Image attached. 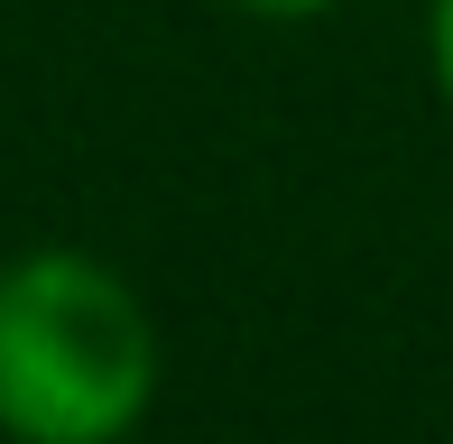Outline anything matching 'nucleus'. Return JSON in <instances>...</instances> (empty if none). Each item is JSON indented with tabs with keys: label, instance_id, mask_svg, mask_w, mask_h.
I'll list each match as a JSON object with an SVG mask.
<instances>
[{
	"label": "nucleus",
	"instance_id": "nucleus-1",
	"mask_svg": "<svg viewBox=\"0 0 453 444\" xmlns=\"http://www.w3.org/2000/svg\"><path fill=\"white\" fill-rule=\"evenodd\" d=\"M157 398V325L93 250H19L0 269V435L120 444Z\"/></svg>",
	"mask_w": 453,
	"mask_h": 444
},
{
	"label": "nucleus",
	"instance_id": "nucleus-2",
	"mask_svg": "<svg viewBox=\"0 0 453 444\" xmlns=\"http://www.w3.org/2000/svg\"><path fill=\"white\" fill-rule=\"evenodd\" d=\"M426 65H435V93H444V111H453V0L426 10Z\"/></svg>",
	"mask_w": 453,
	"mask_h": 444
},
{
	"label": "nucleus",
	"instance_id": "nucleus-3",
	"mask_svg": "<svg viewBox=\"0 0 453 444\" xmlns=\"http://www.w3.org/2000/svg\"><path fill=\"white\" fill-rule=\"evenodd\" d=\"M250 19H278V28H305V19H334L342 0H241Z\"/></svg>",
	"mask_w": 453,
	"mask_h": 444
}]
</instances>
